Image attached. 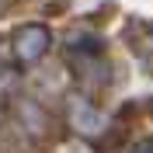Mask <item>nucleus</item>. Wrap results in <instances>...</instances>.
Here are the masks:
<instances>
[{"mask_svg":"<svg viewBox=\"0 0 153 153\" xmlns=\"http://www.w3.org/2000/svg\"><path fill=\"white\" fill-rule=\"evenodd\" d=\"M132 153H153V139H146V143H139Z\"/></svg>","mask_w":153,"mask_h":153,"instance_id":"nucleus-3","label":"nucleus"},{"mask_svg":"<svg viewBox=\"0 0 153 153\" xmlns=\"http://www.w3.org/2000/svg\"><path fill=\"white\" fill-rule=\"evenodd\" d=\"M49 45H52V31H49L45 25H21V28L14 31V56H18V63H25V66L38 63V59L49 52Z\"/></svg>","mask_w":153,"mask_h":153,"instance_id":"nucleus-1","label":"nucleus"},{"mask_svg":"<svg viewBox=\"0 0 153 153\" xmlns=\"http://www.w3.org/2000/svg\"><path fill=\"white\" fill-rule=\"evenodd\" d=\"M70 115H73V122L80 125L84 132H94V129H101V125H105V118H101L91 105H84V101H73V105H70Z\"/></svg>","mask_w":153,"mask_h":153,"instance_id":"nucleus-2","label":"nucleus"},{"mask_svg":"<svg viewBox=\"0 0 153 153\" xmlns=\"http://www.w3.org/2000/svg\"><path fill=\"white\" fill-rule=\"evenodd\" d=\"M150 35H153V28H150ZM150 45H153V38H150Z\"/></svg>","mask_w":153,"mask_h":153,"instance_id":"nucleus-4","label":"nucleus"}]
</instances>
